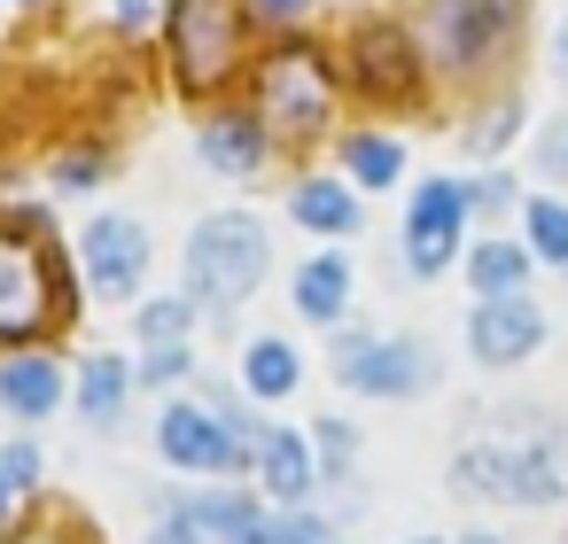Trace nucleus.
<instances>
[{
	"label": "nucleus",
	"mask_w": 568,
	"mask_h": 544,
	"mask_svg": "<svg viewBox=\"0 0 568 544\" xmlns=\"http://www.w3.org/2000/svg\"><path fill=\"white\" fill-rule=\"evenodd\" d=\"M55 327H71L63 257H55L40 211H9L0 218V350H24Z\"/></svg>",
	"instance_id": "obj_1"
},
{
	"label": "nucleus",
	"mask_w": 568,
	"mask_h": 544,
	"mask_svg": "<svg viewBox=\"0 0 568 544\" xmlns=\"http://www.w3.org/2000/svg\"><path fill=\"white\" fill-rule=\"evenodd\" d=\"M265 257H273V242H265V226H257L250 211H211V218L187 234V265H180L195 311H234V304H250L257 280H265Z\"/></svg>",
	"instance_id": "obj_2"
},
{
	"label": "nucleus",
	"mask_w": 568,
	"mask_h": 544,
	"mask_svg": "<svg viewBox=\"0 0 568 544\" xmlns=\"http://www.w3.org/2000/svg\"><path fill=\"white\" fill-rule=\"evenodd\" d=\"M242 63V0H172V71L187 94L226 86Z\"/></svg>",
	"instance_id": "obj_3"
},
{
	"label": "nucleus",
	"mask_w": 568,
	"mask_h": 544,
	"mask_svg": "<svg viewBox=\"0 0 568 544\" xmlns=\"http://www.w3.org/2000/svg\"><path fill=\"white\" fill-rule=\"evenodd\" d=\"M335 373L358 397H420L436 381V350L420 335H335Z\"/></svg>",
	"instance_id": "obj_4"
},
{
	"label": "nucleus",
	"mask_w": 568,
	"mask_h": 544,
	"mask_svg": "<svg viewBox=\"0 0 568 544\" xmlns=\"http://www.w3.org/2000/svg\"><path fill=\"white\" fill-rule=\"evenodd\" d=\"M452 482L490 490V497H521V505H560V459L552 443H467L452 459Z\"/></svg>",
	"instance_id": "obj_5"
},
{
	"label": "nucleus",
	"mask_w": 568,
	"mask_h": 544,
	"mask_svg": "<svg viewBox=\"0 0 568 544\" xmlns=\"http://www.w3.org/2000/svg\"><path fill=\"white\" fill-rule=\"evenodd\" d=\"M475 218V195L459 179H420L413 203H405V273L413 280H436L452 257H459V234Z\"/></svg>",
	"instance_id": "obj_6"
},
{
	"label": "nucleus",
	"mask_w": 568,
	"mask_h": 544,
	"mask_svg": "<svg viewBox=\"0 0 568 544\" xmlns=\"http://www.w3.org/2000/svg\"><path fill=\"white\" fill-rule=\"evenodd\" d=\"M521 24V0H436L428 9V48L444 71H483Z\"/></svg>",
	"instance_id": "obj_7"
},
{
	"label": "nucleus",
	"mask_w": 568,
	"mask_h": 544,
	"mask_svg": "<svg viewBox=\"0 0 568 544\" xmlns=\"http://www.w3.org/2000/svg\"><path fill=\"white\" fill-rule=\"evenodd\" d=\"M327 110H335V79L320 71L312 48H288V55L265 63V133L312 141V133L327 125Z\"/></svg>",
	"instance_id": "obj_8"
},
{
	"label": "nucleus",
	"mask_w": 568,
	"mask_h": 544,
	"mask_svg": "<svg viewBox=\"0 0 568 544\" xmlns=\"http://www.w3.org/2000/svg\"><path fill=\"white\" fill-rule=\"evenodd\" d=\"M156 451H164V466H180V474H242V466H257L250 443H242L211 404H164Z\"/></svg>",
	"instance_id": "obj_9"
},
{
	"label": "nucleus",
	"mask_w": 568,
	"mask_h": 544,
	"mask_svg": "<svg viewBox=\"0 0 568 544\" xmlns=\"http://www.w3.org/2000/svg\"><path fill=\"white\" fill-rule=\"evenodd\" d=\"M79 273H87L94 296H141V280H149V226L125 218V211L87 218V234H79Z\"/></svg>",
	"instance_id": "obj_10"
},
{
	"label": "nucleus",
	"mask_w": 568,
	"mask_h": 544,
	"mask_svg": "<svg viewBox=\"0 0 568 544\" xmlns=\"http://www.w3.org/2000/svg\"><path fill=\"white\" fill-rule=\"evenodd\" d=\"M467 350H475V366H490V373L537 358V350H545V311L529 304V288H514V296H483L475 319H467Z\"/></svg>",
	"instance_id": "obj_11"
},
{
	"label": "nucleus",
	"mask_w": 568,
	"mask_h": 544,
	"mask_svg": "<svg viewBox=\"0 0 568 544\" xmlns=\"http://www.w3.org/2000/svg\"><path fill=\"white\" fill-rule=\"evenodd\" d=\"M63 397H71V381H63V366L48 350H9V358H0V412L48 420Z\"/></svg>",
	"instance_id": "obj_12"
},
{
	"label": "nucleus",
	"mask_w": 568,
	"mask_h": 544,
	"mask_svg": "<svg viewBox=\"0 0 568 544\" xmlns=\"http://www.w3.org/2000/svg\"><path fill=\"white\" fill-rule=\"evenodd\" d=\"M257 474H265L273 505H304L312 482H320V466H312V435H296V428H265V443H257Z\"/></svg>",
	"instance_id": "obj_13"
},
{
	"label": "nucleus",
	"mask_w": 568,
	"mask_h": 544,
	"mask_svg": "<svg viewBox=\"0 0 568 544\" xmlns=\"http://www.w3.org/2000/svg\"><path fill=\"white\" fill-rule=\"evenodd\" d=\"M296 311H304L312 327H343V311H351V257H335V249L304 257V273H296Z\"/></svg>",
	"instance_id": "obj_14"
},
{
	"label": "nucleus",
	"mask_w": 568,
	"mask_h": 544,
	"mask_svg": "<svg viewBox=\"0 0 568 544\" xmlns=\"http://www.w3.org/2000/svg\"><path fill=\"white\" fill-rule=\"evenodd\" d=\"M125 397H133V366H125L118 350H94V358L79 366V412H87V428H118Z\"/></svg>",
	"instance_id": "obj_15"
},
{
	"label": "nucleus",
	"mask_w": 568,
	"mask_h": 544,
	"mask_svg": "<svg viewBox=\"0 0 568 544\" xmlns=\"http://www.w3.org/2000/svg\"><path fill=\"white\" fill-rule=\"evenodd\" d=\"M195 148H203V164H211V172L250 179V172L265 164V125H250V117H211Z\"/></svg>",
	"instance_id": "obj_16"
},
{
	"label": "nucleus",
	"mask_w": 568,
	"mask_h": 544,
	"mask_svg": "<svg viewBox=\"0 0 568 544\" xmlns=\"http://www.w3.org/2000/svg\"><path fill=\"white\" fill-rule=\"evenodd\" d=\"M288 218L312 226V234H335V242H343V234H358L366 211H358V195H351L343 179H304V187L288 195Z\"/></svg>",
	"instance_id": "obj_17"
},
{
	"label": "nucleus",
	"mask_w": 568,
	"mask_h": 544,
	"mask_svg": "<svg viewBox=\"0 0 568 544\" xmlns=\"http://www.w3.org/2000/svg\"><path fill=\"white\" fill-rule=\"evenodd\" d=\"M296 381H304V358H296V342H281V335H257V342L242 350V389H250V397H265V404H273V397H288Z\"/></svg>",
	"instance_id": "obj_18"
},
{
	"label": "nucleus",
	"mask_w": 568,
	"mask_h": 544,
	"mask_svg": "<svg viewBox=\"0 0 568 544\" xmlns=\"http://www.w3.org/2000/svg\"><path fill=\"white\" fill-rule=\"evenodd\" d=\"M529 249L521 242H483L475 257H467V280H475V296H514V288H529Z\"/></svg>",
	"instance_id": "obj_19"
},
{
	"label": "nucleus",
	"mask_w": 568,
	"mask_h": 544,
	"mask_svg": "<svg viewBox=\"0 0 568 544\" xmlns=\"http://www.w3.org/2000/svg\"><path fill=\"white\" fill-rule=\"evenodd\" d=\"M521 226H529V257L552 265V273H568V203L560 195H529L521 203Z\"/></svg>",
	"instance_id": "obj_20"
},
{
	"label": "nucleus",
	"mask_w": 568,
	"mask_h": 544,
	"mask_svg": "<svg viewBox=\"0 0 568 544\" xmlns=\"http://www.w3.org/2000/svg\"><path fill=\"white\" fill-rule=\"evenodd\" d=\"M343 164H351V179H358V187H397L405 148H397V141H382V133H358V141L343 148Z\"/></svg>",
	"instance_id": "obj_21"
},
{
	"label": "nucleus",
	"mask_w": 568,
	"mask_h": 544,
	"mask_svg": "<svg viewBox=\"0 0 568 544\" xmlns=\"http://www.w3.org/2000/svg\"><path fill=\"white\" fill-rule=\"evenodd\" d=\"M141 342H187V327H195V296H156V304H141Z\"/></svg>",
	"instance_id": "obj_22"
},
{
	"label": "nucleus",
	"mask_w": 568,
	"mask_h": 544,
	"mask_svg": "<svg viewBox=\"0 0 568 544\" xmlns=\"http://www.w3.org/2000/svg\"><path fill=\"white\" fill-rule=\"evenodd\" d=\"M265 544H335V528L304 505H265Z\"/></svg>",
	"instance_id": "obj_23"
},
{
	"label": "nucleus",
	"mask_w": 568,
	"mask_h": 544,
	"mask_svg": "<svg viewBox=\"0 0 568 544\" xmlns=\"http://www.w3.org/2000/svg\"><path fill=\"white\" fill-rule=\"evenodd\" d=\"M312 443H320V451H312V466H320L327 482H343V474L358 466V435H351L343 420H320V428H312Z\"/></svg>",
	"instance_id": "obj_24"
},
{
	"label": "nucleus",
	"mask_w": 568,
	"mask_h": 544,
	"mask_svg": "<svg viewBox=\"0 0 568 544\" xmlns=\"http://www.w3.org/2000/svg\"><path fill=\"white\" fill-rule=\"evenodd\" d=\"M187 373H195V350H187V342H149V358H141L133 381H149V389H180Z\"/></svg>",
	"instance_id": "obj_25"
},
{
	"label": "nucleus",
	"mask_w": 568,
	"mask_h": 544,
	"mask_svg": "<svg viewBox=\"0 0 568 544\" xmlns=\"http://www.w3.org/2000/svg\"><path fill=\"white\" fill-rule=\"evenodd\" d=\"M149 544H203V536H195V521H187L172 497H156V528H149Z\"/></svg>",
	"instance_id": "obj_26"
},
{
	"label": "nucleus",
	"mask_w": 568,
	"mask_h": 544,
	"mask_svg": "<svg viewBox=\"0 0 568 544\" xmlns=\"http://www.w3.org/2000/svg\"><path fill=\"white\" fill-rule=\"evenodd\" d=\"M0 474H9L17 490H32V482H40V443H24V435H17L9 451H0Z\"/></svg>",
	"instance_id": "obj_27"
},
{
	"label": "nucleus",
	"mask_w": 568,
	"mask_h": 544,
	"mask_svg": "<svg viewBox=\"0 0 568 544\" xmlns=\"http://www.w3.org/2000/svg\"><path fill=\"white\" fill-rule=\"evenodd\" d=\"M9 544H87V536H79L71 521H32V528H17Z\"/></svg>",
	"instance_id": "obj_28"
},
{
	"label": "nucleus",
	"mask_w": 568,
	"mask_h": 544,
	"mask_svg": "<svg viewBox=\"0 0 568 544\" xmlns=\"http://www.w3.org/2000/svg\"><path fill=\"white\" fill-rule=\"evenodd\" d=\"M118 9V32H149V17H156V0H110Z\"/></svg>",
	"instance_id": "obj_29"
},
{
	"label": "nucleus",
	"mask_w": 568,
	"mask_h": 544,
	"mask_svg": "<svg viewBox=\"0 0 568 544\" xmlns=\"http://www.w3.org/2000/svg\"><path fill=\"white\" fill-rule=\"evenodd\" d=\"M514 125H521V110H498V117H490V125H483V133H475V148H483V156H490V148H498V141H506V133H514Z\"/></svg>",
	"instance_id": "obj_30"
},
{
	"label": "nucleus",
	"mask_w": 568,
	"mask_h": 544,
	"mask_svg": "<svg viewBox=\"0 0 568 544\" xmlns=\"http://www.w3.org/2000/svg\"><path fill=\"white\" fill-rule=\"evenodd\" d=\"M467 195H475V211H506V203H514L506 179H483V187H467Z\"/></svg>",
	"instance_id": "obj_31"
},
{
	"label": "nucleus",
	"mask_w": 568,
	"mask_h": 544,
	"mask_svg": "<svg viewBox=\"0 0 568 544\" xmlns=\"http://www.w3.org/2000/svg\"><path fill=\"white\" fill-rule=\"evenodd\" d=\"M257 9H265V17H273V24H296V17H304V9H312V0H257Z\"/></svg>",
	"instance_id": "obj_32"
},
{
	"label": "nucleus",
	"mask_w": 568,
	"mask_h": 544,
	"mask_svg": "<svg viewBox=\"0 0 568 544\" xmlns=\"http://www.w3.org/2000/svg\"><path fill=\"white\" fill-rule=\"evenodd\" d=\"M9 505H17V482H9V474H0V528H9Z\"/></svg>",
	"instance_id": "obj_33"
},
{
	"label": "nucleus",
	"mask_w": 568,
	"mask_h": 544,
	"mask_svg": "<svg viewBox=\"0 0 568 544\" xmlns=\"http://www.w3.org/2000/svg\"><path fill=\"white\" fill-rule=\"evenodd\" d=\"M459 544H498V536H490V528H467V536H459Z\"/></svg>",
	"instance_id": "obj_34"
},
{
	"label": "nucleus",
	"mask_w": 568,
	"mask_h": 544,
	"mask_svg": "<svg viewBox=\"0 0 568 544\" xmlns=\"http://www.w3.org/2000/svg\"><path fill=\"white\" fill-rule=\"evenodd\" d=\"M552 55H560V71H568V24H560V48H552Z\"/></svg>",
	"instance_id": "obj_35"
},
{
	"label": "nucleus",
	"mask_w": 568,
	"mask_h": 544,
	"mask_svg": "<svg viewBox=\"0 0 568 544\" xmlns=\"http://www.w3.org/2000/svg\"><path fill=\"white\" fill-rule=\"evenodd\" d=\"M413 544H436V536H413Z\"/></svg>",
	"instance_id": "obj_36"
}]
</instances>
